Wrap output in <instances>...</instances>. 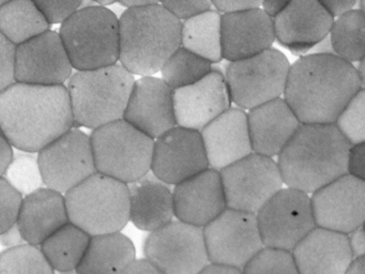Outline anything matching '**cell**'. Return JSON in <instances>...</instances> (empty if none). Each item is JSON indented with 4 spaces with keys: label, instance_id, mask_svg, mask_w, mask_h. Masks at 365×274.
Listing matches in <instances>:
<instances>
[{
    "label": "cell",
    "instance_id": "2e32d148",
    "mask_svg": "<svg viewBox=\"0 0 365 274\" xmlns=\"http://www.w3.org/2000/svg\"><path fill=\"white\" fill-rule=\"evenodd\" d=\"M316 226L349 233L365 218V180L345 173L312 193Z\"/></svg>",
    "mask_w": 365,
    "mask_h": 274
},
{
    "label": "cell",
    "instance_id": "83f0119b",
    "mask_svg": "<svg viewBox=\"0 0 365 274\" xmlns=\"http://www.w3.org/2000/svg\"><path fill=\"white\" fill-rule=\"evenodd\" d=\"M135 255L133 242L120 231L91 235L76 271L80 274L123 273Z\"/></svg>",
    "mask_w": 365,
    "mask_h": 274
},
{
    "label": "cell",
    "instance_id": "ee69618b",
    "mask_svg": "<svg viewBox=\"0 0 365 274\" xmlns=\"http://www.w3.org/2000/svg\"><path fill=\"white\" fill-rule=\"evenodd\" d=\"M347 237L350 250H351L352 258L361 256V255H365V235L363 225L356 227V229L347 233Z\"/></svg>",
    "mask_w": 365,
    "mask_h": 274
},
{
    "label": "cell",
    "instance_id": "8fae6325",
    "mask_svg": "<svg viewBox=\"0 0 365 274\" xmlns=\"http://www.w3.org/2000/svg\"><path fill=\"white\" fill-rule=\"evenodd\" d=\"M220 175L227 208L255 214L284 184L277 163L255 152L221 169Z\"/></svg>",
    "mask_w": 365,
    "mask_h": 274
},
{
    "label": "cell",
    "instance_id": "11a10c76",
    "mask_svg": "<svg viewBox=\"0 0 365 274\" xmlns=\"http://www.w3.org/2000/svg\"><path fill=\"white\" fill-rule=\"evenodd\" d=\"M356 74H358L359 79H360L361 85H362V88H364L365 86V64H364V58L359 60L358 66L356 68Z\"/></svg>",
    "mask_w": 365,
    "mask_h": 274
},
{
    "label": "cell",
    "instance_id": "f6af8a7d",
    "mask_svg": "<svg viewBox=\"0 0 365 274\" xmlns=\"http://www.w3.org/2000/svg\"><path fill=\"white\" fill-rule=\"evenodd\" d=\"M358 0H318L320 4L332 15L337 17L343 13L352 10Z\"/></svg>",
    "mask_w": 365,
    "mask_h": 274
},
{
    "label": "cell",
    "instance_id": "816d5d0a",
    "mask_svg": "<svg viewBox=\"0 0 365 274\" xmlns=\"http://www.w3.org/2000/svg\"><path fill=\"white\" fill-rule=\"evenodd\" d=\"M346 273L365 274V255L354 257L346 270Z\"/></svg>",
    "mask_w": 365,
    "mask_h": 274
},
{
    "label": "cell",
    "instance_id": "e575fe53",
    "mask_svg": "<svg viewBox=\"0 0 365 274\" xmlns=\"http://www.w3.org/2000/svg\"><path fill=\"white\" fill-rule=\"evenodd\" d=\"M3 177L22 196H26L44 186L38 158L31 154L14 156Z\"/></svg>",
    "mask_w": 365,
    "mask_h": 274
},
{
    "label": "cell",
    "instance_id": "74e56055",
    "mask_svg": "<svg viewBox=\"0 0 365 274\" xmlns=\"http://www.w3.org/2000/svg\"><path fill=\"white\" fill-rule=\"evenodd\" d=\"M22 199V195L0 177V233L16 224Z\"/></svg>",
    "mask_w": 365,
    "mask_h": 274
},
{
    "label": "cell",
    "instance_id": "3957f363",
    "mask_svg": "<svg viewBox=\"0 0 365 274\" xmlns=\"http://www.w3.org/2000/svg\"><path fill=\"white\" fill-rule=\"evenodd\" d=\"M351 143L334 123H301L279 154L288 188L314 193L347 173Z\"/></svg>",
    "mask_w": 365,
    "mask_h": 274
},
{
    "label": "cell",
    "instance_id": "7402d4cb",
    "mask_svg": "<svg viewBox=\"0 0 365 274\" xmlns=\"http://www.w3.org/2000/svg\"><path fill=\"white\" fill-rule=\"evenodd\" d=\"M175 215L179 220L204 227L227 208L219 171L208 168L175 184Z\"/></svg>",
    "mask_w": 365,
    "mask_h": 274
},
{
    "label": "cell",
    "instance_id": "5bb4252c",
    "mask_svg": "<svg viewBox=\"0 0 365 274\" xmlns=\"http://www.w3.org/2000/svg\"><path fill=\"white\" fill-rule=\"evenodd\" d=\"M38 162L44 186L63 194L97 171L91 136L76 126L40 150Z\"/></svg>",
    "mask_w": 365,
    "mask_h": 274
},
{
    "label": "cell",
    "instance_id": "7dc6e473",
    "mask_svg": "<svg viewBox=\"0 0 365 274\" xmlns=\"http://www.w3.org/2000/svg\"><path fill=\"white\" fill-rule=\"evenodd\" d=\"M25 239L19 229L18 225H12L7 230L0 233V243L5 248H10L14 246L20 245V244L25 243Z\"/></svg>",
    "mask_w": 365,
    "mask_h": 274
},
{
    "label": "cell",
    "instance_id": "7c38bea8",
    "mask_svg": "<svg viewBox=\"0 0 365 274\" xmlns=\"http://www.w3.org/2000/svg\"><path fill=\"white\" fill-rule=\"evenodd\" d=\"M256 218L264 246L290 252L316 226L311 197L292 188L275 193Z\"/></svg>",
    "mask_w": 365,
    "mask_h": 274
},
{
    "label": "cell",
    "instance_id": "681fc988",
    "mask_svg": "<svg viewBox=\"0 0 365 274\" xmlns=\"http://www.w3.org/2000/svg\"><path fill=\"white\" fill-rule=\"evenodd\" d=\"M292 0H262V10L270 17L277 16L281 11H283Z\"/></svg>",
    "mask_w": 365,
    "mask_h": 274
},
{
    "label": "cell",
    "instance_id": "f5cc1de1",
    "mask_svg": "<svg viewBox=\"0 0 365 274\" xmlns=\"http://www.w3.org/2000/svg\"><path fill=\"white\" fill-rule=\"evenodd\" d=\"M309 51L312 54H334L332 44H331L330 36H324L319 42L316 43Z\"/></svg>",
    "mask_w": 365,
    "mask_h": 274
},
{
    "label": "cell",
    "instance_id": "4dcf8cb0",
    "mask_svg": "<svg viewBox=\"0 0 365 274\" xmlns=\"http://www.w3.org/2000/svg\"><path fill=\"white\" fill-rule=\"evenodd\" d=\"M50 26L33 0H10L0 6V32L16 46L50 29Z\"/></svg>",
    "mask_w": 365,
    "mask_h": 274
},
{
    "label": "cell",
    "instance_id": "c3c4849f",
    "mask_svg": "<svg viewBox=\"0 0 365 274\" xmlns=\"http://www.w3.org/2000/svg\"><path fill=\"white\" fill-rule=\"evenodd\" d=\"M14 156L11 143L0 133V177H3Z\"/></svg>",
    "mask_w": 365,
    "mask_h": 274
},
{
    "label": "cell",
    "instance_id": "ffe728a7",
    "mask_svg": "<svg viewBox=\"0 0 365 274\" xmlns=\"http://www.w3.org/2000/svg\"><path fill=\"white\" fill-rule=\"evenodd\" d=\"M275 39L294 54H305L328 36L334 17L318 0H292L273 17Z\"/></svg>",
    "mask_w": 365,
    "mask_h": 274
},
{
    "label": "cell",
    "instance_id": "603a6c76",
    "mask_svg": "<svg viewBox=\"0 0 365 274\" xmlns=\"http://www.w3.org/2000/svg\"><path fill=\"white\" fill-rule=\"evenodd\" d=\"M210 168L221 171L253 152L247 115L228 108L200 131Z\"/></svg>",
    "mask_w": 365,
    "mask_h": 274
},
{
    "label": "cell",
    "instance_id": "b9f144b4",
    "mask_svg": "<svg viewBox=\"0 0 365 274\" xmlns=\"http://www.w3.org/2000/svg\"><path fill=\"white\" fill-rule=\"evenodd\" d=\"M347 173L365 180V143H356L350 147Z\"/></svg>",
    "mask_w": 365,
    "mask_h": 274
},
{
    "label": "cell",
    "instance_id": "9a60e30c",
    "mask_svg": "<svg viewBox=\"0 0 365 274\" xmlns=\"http://www.w3.org/2000/svg\"><path fill=\"white\" fill-rule=\"evenodd\" d=\"M73 66L61 36L46 30L16 45L14 78L33 85H63L72 75Z\"/></svg>",
    "mask_w": 365,
    "mask_h": 274
},
{
    "label": "cell",
    "instance_id": "f907efd6",
    "mask_svg": "<svg viewBox=\"0 0 365 274\" xmlns=\"http://www.w3.org/2000/svg\"><path fill=\"white\" fill-rule=\"evenodd\" d=\"M200 273L240 274L242 273V271L232 267V265H224V263H208V265L202 270Z\"/></svg>",
    "mask_w": 365,
    "mask_h": 274
},
{
    "label": "cell",
    "instance_id": "7a4b0ae2",
    "mask_svg": "<svg viewBox=\"0 0 365 274\" xmlns=\"http://www.w3.org/2000/svg\"><path fill=\"white\" fill-rule=\"evenodd\" d=\"M360 89L351 62L335 54H309L290 66L284 100L301 123H334Z\"/></svg>",
    "mask_w": 365,
    "mask_h": 274
},
{
    "label": "cell",
    "instance_id": "9c48e42d",
    "mask_svg": "<svg viewBox=\"0 0 365 274\" xmlns=\"http://www.w3.org/2000/svg\"><path fill=\"white\" fill-rule=\"evenodd\" d=\"M289 68L286 56L272 47L251 57L230 61L224 76L230 100L241 108L251 109L281 98Z\"/></svg>",
    "mask_w": 365,
    "mask_h": 274
},
{
    "label": "cell",
    "instance_id": "44dd1931",
    "mask_svg": "<svg viewBox=\"0 0 365 274\" xmlns=\"http://www.w3.org/2000/svg\"><path fill=\"white\" fill-rule=\"evenodd\" d=\"M222 55L228 61L251 57L272 46V17L262 9L224 13L221 16Z\"/></svg>",
    "mask_w": 365,
    "mask_h": 274
},
{
    "label": "cell",
    "instance_id": "ac0fdd59",
    "mask_svg": "<svg viewBox=\"0 0 365 274\" xmlns=\"http://www.w3.org/2000/svg\"><path fill=\"white\" fill-rule=\"evenodd\" d=\"M173 98L177 126L196 131L227 111L232 103L225 76L215 68L195 83L175 89Z\"/></svg>",
    "mask_w": 365,
    "mask_h": 274
},
{
    "label": "cell",
    "instance_id": "5b68a950",
    "mask_svg": "<svg viewBox=\"0 0 365 274\" xmlns=\"http://www.w3.org/2000/svg\"><path fill=\"white\" fill-rule=\"evenodd\" d=\"M68 81L74 123L91 130L123 119L135 83L121 64L78 71Z\"/></svg>",
    "mask_w": 365,
    "mask_h": 274
},
{
    "label": "cell",
    "instance_id": "6da1fadb",
    "mask_svg": "<svg viewBox=\"0 0 365 274\" xmlns=\"http://www.w3.org/2000/svg\"><path fill=\"white\" fill-rule=\"evenodd\" d=\"M73 126L66 86L14 81L0 91V133L16 149L39 152Z\"/></svg>",
    "mask_w": 365,
    "mask_h": 274
},
{
    "label": "cell",
    "instance_id": "d6a6232c",
    "mask_svg": "<svg viewBox=\"0 0 365 274\" xmlns=\"http://www.w3.org/2000/svg\"><path fill=\"white\" fill-rule=\"evenodd\" d=\"M211 70L212 64L209 60L180 46L162 66V79L175 90L195 83Z\"/></svg>",
    "mask_w": 365,
    "mask_h": 274
},
{
    "label": "cell",
    "instance_id": "52a82bcc",
    "mask_svg": "<svg viewBox=\"0 0 365 274\" xmlns=\"http://www.w3.org/2000/svg\"><path fill=\"white\" fill-rule=\"evenodd\" d=\"M59 36L73 68L91 70L117 64L119 19L106 6H86L61 23Z\"/></svg>",
    "mask_w": 365,
    "mask_h": 274
},
{
    "label": "cell",
    "instance_id": "9f6ffc18",
    "mask_svg": "<svg viewBox=\"0 0 365 274\" xmlns=\"http://www.w3.org/2000/svg\"><path fill=\"white\" fill-rule=\"evenodd\" d=\"M95 4H98V6H110V4H115L117 2V0H91Z\"/></svg>",
    "mask_w": 365,
    "mask_h": 274
},
{
    "label": "cell",
    "instance_id": "1f68e13d",
    "mask_svg": "<svg viewBox=\"0 0 365 274\" xmlns=\"http://www.w3.org/2000/svg\"><path fill=\"white\" fill-rule=\"evenodd\" d=\"M331 44L336 56L348 62H358L365 57V13L352 9L333 21Z\"/></svg>",
    "mask_w": 365,
    "mask_h": 274
},
{
    "label": "cell",
    "instance_id": "d6986e66",
    "mask_svg": "<svg viewBox=\"0 0 365 274\" xmlns=\"http://www.w3.org/2000/svg\"><path fill=\"white\" fill-rule=\"evenodd\" d=\"M173 92L162 78L140 77L134 83L123 119L151 138H158L177 126Z\"/></svg>",
    "mask_w": 365,
    "mask_h": 274
},
{
    "label": "cell",
    "instance_id": "8992f818",
    "mask_svg": "<svg viewBox=\"0 0 365 274\" xmlns=\"http://www.w3.org/2000/svg\"><path fill=\"white\" fill-rule=\"evenodd\" d=\"M69 222L89 235L116 233L130 220L129 186L96 171L65 193Z\"/></svg>",
    "mask_w": 365,
    "mask_h": 274
},
{
    "label": "cell",
    "instance_id": "ba28073f",
    "mask_svg": "<svg viewBox=\"0 0 365 274\" xmlns=\"http://www.w3.org/2000/svg\"><path fill=\"white\" fill-rule=\"evenodd\" d=\"M91 141L98 173L128 184L150 171L155 139L125 119L95 128Z\"/></svg>",
    "mask_w": 365,
    "mask_h": 274
},
{
    "label": "cell",
    "instance_id": "bcb514c9",
    "mask_svg": "<svg viewBox=\"0 0 365 274\" xmlns=\"http://www.w3.org/2000/svg\"><path fill=\"white\" fill-rule=\"evenodd\" d=\"M123 273L160 274L159 270L149 259H134L123 270Z\"/></svg>",
    "mask_w": 365,
    "mask_h": 274
},
{
    "label": "cell",
    "instance_id": "7bdbcfd3",
    "mask_svg": "<svg viewBox=\"0 0 365 274\" xmlns=\"http://www.w3.org/2000/svg\"><path fill=\"white\" fill-rule=\"evenodd\" d=\"M262 4V0H212V6L223 13L260 8Z\"/></svg>",
    "mask_w": 365,
    "mask_h": 274
},
{
    "label": "cell",
    "instance_id": "30bf717a",
    "mask_svg": "<svg viewBox=\"0 0 365 274\" xmlns=\"http://www.w3.org/2000/svg\"><path fill=\"white\" fill-rule=\"evenodd\" d=\"M144 252L164 274H198L209 263L202 227L179 220L150 231Z\"/></svg>",
    "mask_w": 365,
    "mask_h": 274
},
{
    "label": "cell",
    "instance_id": "db71d44e",
    "mask_svg": "<svg viewBox=\"0 0 365 274\" xmlns=\"http://www.w3.org/2000/svg\"><path fill=\"white\" fill-rule=\"evenodd\" d=\"M161 0H117V2L123 4L125 8H134V6H150V4H160Z\"/></svg>",
    "mask_w": 365,
    "mask_h": 274
},
{
    "label": "cell",
    "instance_id": "6f0895ef",
    "mask_svg": "<svg viewBox=\"0 0 365 274\" xmlns=\"http://www.w3.org/2000/svg\"><path fill=\"white\" fill-rule=\"evenodd\" d=\"M359 2H360V6H359V10L364 11V6H363V4H364V0H359Z\"/></svg>",
    "mask_w": 365,
    "mask_h": 274
},
{
    "label": "cell",
    "instance_id": "f35d334b",
    "mask_svg": "<svg viewBox=\"0 0 365 274\" xmlns=\"http://www.w3.org/2000/svg\"><path fill=\"white\" fill-rule=\"evenodd\" d=\"M48 23L61 24L82 8L84 0H33Z\"/></svg>",
    "mask_w": 365,
    "mask_h": 274
},
{
    "label": "cell",
    "instance_id": "4fadbf2b",
    "mask_svg": "<svg viewBox=\"0 0 365 274\" xmlns=\"http://www.w3.org/2000/svg\"><path fill=\"white\" fill-rule=\"evenodd\" d=\"M209 263H224L242 271L264 246L255 213L226 208L202 227Z\"/></svg>",
    "mask_w": 365,
    "mask_h": 274
},
{
    "label": "cell",
    "instance_id": "f546056e",
    "mask_svg": "<svg viewBox=\"0 0 365 274\" xmlns=\"http://www.w3.org/2000/svg\"><path fill=\"white\" fill-rule=\"evenodd\" d=\"M89 240L91 235L86 231L68 222L46 238L40 248L54 271L70 272L80 265Z\"/></svg>",
    "mask_w": 365,
    "mask_h": 274
},
{
    "label": "cell",
    "instance_id": "f1b7e54d",
    "mask_svg": "<svg viewBox=\"0 0 365 274\" xmlns=\"http://www.w3.org/2000/svg\"><path fill=\"white\" fill-rule=\"evenodd\" d=\"M221 16L217 11L198 13L181 21L180 46L217 64L222 55Z\"/></svg>",
    "mask_w": 365,
    "mask_h": 274
},
{
    "label": "cell",
    "instance_id": "cb8c5ba5",
    "mask_svg": "<svg viewBox=\"0 0 365 274\" xmlns=\"http://www.w3.org/2000/svg\"><path fill=\"white\" fill-rule=\"evenodd\" d=\"M298 273L345 274L352 259L346 233L315 226L292 250Z\"/></svg>",
    "mask_w": 365,
    "mask_h": 274
},
{
    "label": "cell",
    "instance_id": "8d00e7d4",
    "mask_svg": "<svg viewBox=\"0 0 365 274\" xmlns=\"http://www.w3.org/2000/svg\"><path fill=\"white\" fill-rule=\"evenodd\" d=\"M242 273L298 274L290 250L262 246L243 268Z\"/></svg>",
    "mask_w": 365,
    "mask_h": 274
},
{
    "label": "cell",
    "instance_id": "277c9868",
    "mask_svg": "<svg viewBox=\"0 0 365 274\" xmlns=\"http://www.w3.org/2000/svg\"><path fill=\"white\" fill-rule=\"evenodd\" d=\"M181 21L161 4L128 8L119 19V59L133 75L161 71L180 47Z\"/></svg>",
    "mask_w": 365,
    "mask_h": 274
},
{
    "label": "cell",
    "instance_id": "d590c367",
    "mask_svg": "<svg viewBox=\"0 0 365 274\" xmlns=\"http://www.w3.org/2000/svg\"><path fill=\"white\" fill-rule=\"evenodd\" d=\"M351 145L365 143V90L360 89L347 103L334 122Z\"/></svg>",
    "mask_w": 365,
    "mask_h": 274
},
{
    "label": "cell",
    "instance_id": "d4e9b609",
    "mask_svg": "<svg viewBox=\"0 0 365 274\" xmlns=\"http://www.w3.org/2000/svg\"><path fill=\"white\" fill-rule=\"evenodd\" d=\"M252 150L262 156H279L300 126L289 105L277 98L250 109L247 113Z\"/></svg>",
    "mask_w": 365,
    "mask_h": 274
},
{
    "label": "cell",
    "instance_id": "60d3db41",
    "mask_svg": "<svg viewBox=\"0 0 365 274\" xmlns=\"http://www.w3.org/2000/svg\"><path fill=\"white\" fill-rule=\"evenodd\" d=\"M160 4L180 21L212 8V0H161Z\"/></svg>",
    "mask_w": 365,
    "mask_h": 274
},
{
    "label": "cell",
    "instance_id": "836d02e7",
    "mask_svg": "<svg viewBox=\"0 0 365 274\" xmlns=\"http://www.w3.org/2000/svg\"><path fill=\"white\" fill-rule=\"evenodd\" d=\"M40 245L25 243L7 248L0 254V274H53Z\"/></svg>",
    "mask_w": 365,
    "mask_h": 274
},
{
    "label": "cell",
    "instance_id": "484cf974",
    "mask_svg": "<svg viewBox=\"0 0 365 274\" xmlns=\"http://www.w3.org/2000/svg\"><path fill=\"white\" fill-rule=\"evenodd\" d=\"M69 222L65 195L50 188L23 196L16 225L25 241L40 245Z\"/></svg>",
    "mask_w": 365,
    "mask_h": 274
},
{
    "label": "cell",
    "instance_id": "ab89813d",
    "mask_svg": "<svg viewBox=\"0 0 365 274\" xmlns=\"http://www.w3.org/2000/svg\"><path fill=\"white\" fill-rule=\"evenodd\" d=\"M16 45L0 32V91L16 81L14 78V58Z\"/></svg>",
    "mask_w": 365,
    "mask_h": 274
},
{
    "label": "cell",
    "instance_id": "680465c9",
    "mask_svg": "<svg viewBox=\"0 0 365 274\" xmlns=\"http://www.w3.org/2000/svg\"><path fill=\"white\" fill-rule=\"evenodd\" d=\"M10 1V0H0V6L1 4H6V2Z\"/></svg>",
    "mask_w": 365,
    "mask_h": 274
},
{
    "label": "cell",
    "instance_id": "4316f807",
    "mask_svg": "<svg viewBox=\"0 0 365 274\" xmlns=\"http://www.w3.org/2000/svg\"><path fill=\"white\" fill-rule=\"evenodd\" d=\"M130 220L145 231H153L170 223L175 215L173 192L168 183L147 173L128 183Z\"/></svg>",
    "mask_w": 365,
    "mask_h": 274
},
{
    "label": "cell",
    "instance_id": "e0dca14e",
    "mask_svg": "<svg viewBox=\"0 0 365 274\" xmlns=\"http://www.w3.org/2000/svg\"><path fill=\"white\" fill-rule=\"evenodd\" d=\"M208 167L200 131L175 126L155 139L150 171L165 183H180Z\"/></svg>",
    "mask_w": 365,
    "mask_h": 274
}]
</instances>
